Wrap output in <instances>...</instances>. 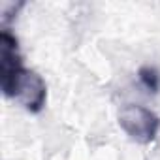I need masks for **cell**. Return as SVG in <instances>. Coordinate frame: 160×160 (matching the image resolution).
<instances>
[{"instance_id":"obj_1","label":"cell","mask_w":160,"mask_h":160,"mask_svg":"<svg viewBox=\"0 0 160 160\" xmlns=\"http://www.w3.org/2000/svg\"><path fill=\"white\" fill-rule=\"evenodd\" d=\"M28 68L23 64L17 38L10 30L0 32V87L6 98H15Z\"/></svg>"},{"instance_id":"obj_2","label":"cell","mask_w":160,"mask_h":160,"mask_svg":"<svg viewBox=\"0 0 160 160\" xmlns=\"http://www.w3.org/2000/svg\"><path fill=\"white\" fill-rule=\"evenodd\" d=\"M119 124L130 139L147 145L158 136L160 117L145 106L126 104L119 109Z\"/></svg>"},{"instance_id":"obj_3","label":"cell","mask_w":160,"mask_h":160,"mask_svg":"<svg viewBox=\"0 0 160 160\" xmlns=\"http://www.w3.org/2000/svg\"><path fill=\"white\" fill-rule=\"evenodd\" d=\"M15 100L21 102V106L25 109H28L30 113H40L45 106L47 100V87L45 81L32 70L27 72V75L23 77V81L19 85L17 96Z\"/></svg>"},{"instance_id":"obj_4","label":"cell","mask_w":160,"mask_h":160,"mask_svg":"<svg viewBox=\"0 0 160 160\" xmlns=\"http://www.w3.org/2000/svg\"><path fill=\"white\" fill-rule=\"evenodd\" d=\"M138 77H139L141 85H143L149 92H158V89H160V75H158V72H156L154 68H151V66L139 68Z\"/></svg>"}]
</instances>
